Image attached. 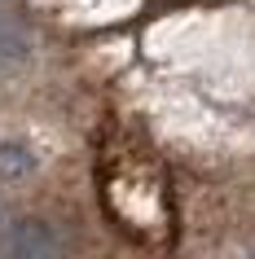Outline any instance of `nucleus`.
Wrapping results in <instances>:
<instances>
[{
	"mask_svg": "<svg viewBox=\"0 0 255 259\" xmlns=\"http://www.w3.org/2000/svg\"><path fill=\"white\" fill-rule=\"evenodd\" d=\"M0 31H5V27H0Z\"/></svg>",
	"mask_w": 255,
	"mask_h": 259,
	"instance_id": "7ed1b4c3",
	"label": "nucleus"
},
{
	"mask_svg": "<svg viewBox=\"0 0 255 259\" xmlns=\"http://www.w3.org/2000/svg\"><path fill=\"white\" fill-rule=\"evenodd\" d=\"M5 255L9 259H62V246H57V237H53L49 224L22 220V224H14L9 237H5Z\"/></svg>",
	"mask_w": 255,
	"mask_h": 259,
	"instance_id": "f257e3e1",
	"label": "nucleus"
},
{
	"mask_svg": "<svg viewBox=\"0 0 255 259\" xmlns=\"http://www.w3.org/2000/svg\"><path fill=\"white\" fill-rule=\"evenodd\" d=\"M31 167H35V158H31L27 145H14V141H5V145H0V176H5V180L27 176Z\"/></svg>",
	"mask_w": 255,
	"mask_h": 259,
	"instance_id": "f03ea898",
	"label": "nucleus"
}]
</instances>
